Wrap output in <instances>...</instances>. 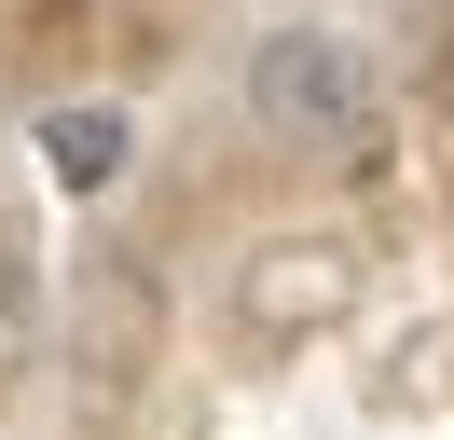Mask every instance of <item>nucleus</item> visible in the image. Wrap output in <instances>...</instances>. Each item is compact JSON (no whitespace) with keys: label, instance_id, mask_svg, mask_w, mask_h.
Returning <instances> with one entry per match:
<instances>
[{"label":"nucleus","instance_id":"2","mask_svg":"<svg viewBox=\"0 0 454 440\" xmlns=\"http://www.w3.org/2000/svg\"><path fill=\"white\" fill-rule=\"evenodd\" d=\"M124 152H138V124H124V110H42V165H56L69 192H111Z\"/></svg>","mask_w":454,"mask_h":440},{"label":"nucleus","instance_id":"1","mask_svg":"<svg viewBox=\"0 0 454 440\" xmlns=\"http://www.w3.org/2000/svg\"><path fill=\"white\" fill-rule=\"evenodd\" d=\"M248 110L289 152H358L372 110H386V82H372V55L344 42V28H276V42L248 55Z\"/></svg>","mask_w":454,"mask_h":440},{"label":"nucleus","instance_id":"3","mask_svg":"<svg viewBox=\"0 0 454 440\" xmlns=\"http://www.w3.org/2000/svg\"><path fill=\"white\" fill-rule=\"evenodd\" d=\"M28 358V275H14V248H0V372Z\"/></svg>","mask_w":454,"mask_h":440}]
</instances>
